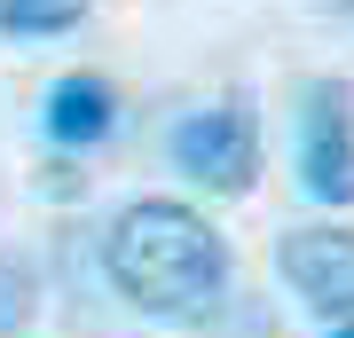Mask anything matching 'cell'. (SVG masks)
Here are the masks:
<instances>
[{"label":"cell","instance_id":"6da1fadb","mask_svg":"<svg viewBox=\"0 0 354 338\" xmlns=\"http://www.w3.org/2000/svg\"><path fill=\"white\" fill-rule=\"evenodd\" d=\"M102 276L150 323H205L228 291V244L197 205L134 197L102 236Z\"/></svg>","mask_w":354,"mask_h":338},{"label":"cell","instance_id":"7a4b0ae2","mask_svg":"<svg viewBox=\"0 0 354 338\" xmlns=\"http://www.w3.org/2000/svg\"><path fill=\"white\" fill-rule=\"evenodd\" d=\"M174 165L197 189H213V197H244L260 181V118H252V102L228 95V102L189 111L174 126Z\"/></svg>","mask_w":354,"mask_h":338},{"label":"cell","instance_id":"3957f363","mask_svg":"<svg viewBox=\"0 0 354 338\" xmlns=\"http://www.w3.org/2000/svg\"><path fill=\"white\" fill-rule=\"evenodd\" d=\"M299 189L315 205H354V87L330 71L299 87Z\"/></svg>","mask_w":354,"mask_h":338},{"label":"cell","instance_id":"277c9868","mask_svg":"<svg viewBox=\"0 0 354 338\" xmlns=\"http://www.w3.org/2000/svg\"><path fill=\"white\" fill-rule=\"evenodd\" d=\"M276 276L315 314L354 323V228H283L276 236Z\"/></svg>","mask_w":354,"mask_h":338},{"label":"cell","instance_id":"5b68a950","mask_svg":"<svg viewBox=\"0 0 354 338\" xmlns=\"http://www.w3.org/2000/svg\"><path fill=\"white\" fill-rule=\"evenodd\" d=\"M39 126H48V142H64V150H95V142L118 134V87L102 71H64L48 87Z\"/></svg>","mask_w":354,"mask_h":338},{"label":"cell","instance_id":"8992f818","mask_svg":"<svg viewBox=\"0 0 354 338\" xmlns=\"http://www.w3.org/2000/svg\"><path fill=\"white\" fill-rule=\"evenodd\" d=\"M87 0H0V32L8 39H48V32H79Z\"/></svg>","mask_w":354,"mask_h":338},{"label":"cell","instance_id":"52a82bcc","mask_svg":"<svg viewBox=\"0 0 354 338\" xmlns=\"http://www.w3.org/2000/svg\"><path fill=\"white\" fill-rule=\"evenodd\" d=\"M32 307H39V276H32V260H24V252H0V338L24 330Z\"/></svg>","mask_w":354,"mask_h":338},{"label":"cell","instance_id":"ba28073f","mask_svg":"<svg viewBox=\"0 0 354 338\" xmlns=\"http://www.w3.org/2000/svg\"><path fill=\"white\" fill-rule=\"evenodd\" d=\"M330 338H354V323H330Z\"/></svg>","mask_w":354,"mask_h":338},{"label":"cell","instance_id":"9c48e42d","mask_svg":"<svg viewBox=\"0 0 354 338\" xmlns=\"http://www.w3.org/2000/svg\"><path fill=\"white\" fill-rule=\"evenodd\" d=\"M330 8H354V0H330Z\"/></svg>","mask_w":354,"mask_h":338}]
</instances>
